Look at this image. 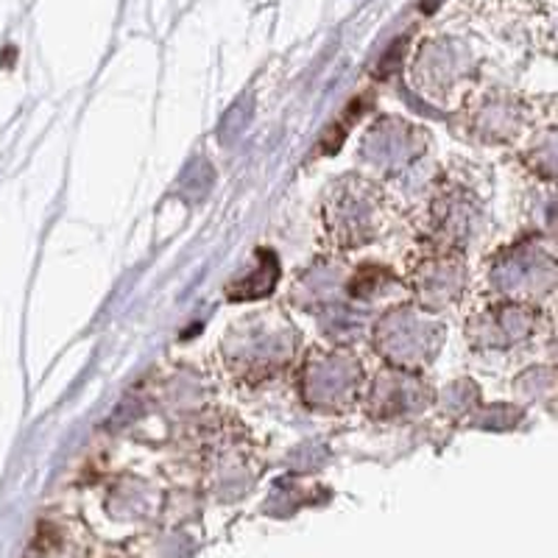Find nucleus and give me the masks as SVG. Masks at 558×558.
<instances>
[{"mask_svg": "<svg viewBox=\"0 0 558 558\" xmlns=\"http://www.w3.org/2000/svg\"><path fill=\"white\" fill-rule=\"evenodd\" d=\"M322 235L330 248H361L386 232L391 218V196L372 179L347 177L322 204Z\"/></svg>", "mask_w": 558, "mask_h": 558, "instance_id": "nucleus-1", "label": "nucleus"}]
</instances>
